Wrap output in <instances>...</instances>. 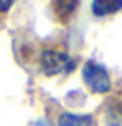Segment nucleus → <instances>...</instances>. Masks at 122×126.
Returning a JSON list of instances; mask_svg holds the SVG:
<instances>
[{"label": "nucleus", "mask_w": 122, "mask_h": 126, "mask_svg": "<svg viewBox=\"0 0 122 126\" xmlns=\"http://www.w3.org/2000/svg\"><path fill=\"white\" fill-rule=\"evenodd\" d=\"M86 85L96 94H106L110 90V73L104 65H100L98 61H87L84 69H81Z\"/></svg>", "instance_id": "f257e3e1"}, {"label": "nucleus", "mask_w": 122, "mask_h": 126, "mask_svg": "<svg viewBox=\"0 0 122 126\" xmlns=\"http://www.w3.org/2000/svg\"><path fill=\"white\" fill-rule=\"evenodd\" d=\"M41 69L45 75H57V73H67L73 69V61L63 51L47 49L41 55Z\"/></svg>", "instance_id": "f03ea898"}, {"label": "nucleus", "mask_w": 122, "mask_h": 126, "mask_svg": "<svg viewBox=\"0 0 122 126\" xmlns=\"http://www.w3.org/2000/svg\"><path fill=\"white\" fill-rule=\"evenodd\" d=\"M120 10H122V0H94L92 2V12L96 16H108V14Z\"/></svg>", "instance_id": "7ed1b4c3"}, {"label": "nucleus", "mask_w": 122, "mask_h": 126, "mask_svg": "<svg viewBox=\"0 0 122 126\" xmlns=\"http://www.w3.org/2000/svg\"><path fill=\"white\" fill-rule=\"evenodd\" d=\"M59 126H94L92 116H81V114H63L59 118Z\"/></svg>", "instance_id": "20e7f679"}, {"label": "nucleus", "mask_w": 122, "mask_h": 126, "mask_svg": "<svg viewBox=\"0 0 122 126\" xmlns=\"http://www.w3.org/2000/svg\"><path fill=\"white\" fill-rule=\"evenodd\" d=\"M77 4H79V0H55V10L59 16L63 18H67L73 14V10L77 8Z\"/></svg>", "instance_id": "39448f33"}, {"label": "nucleus", "mask_w": 122, "mask_h": 126, "mask_svg": "<svg viewBox=\"0 0 122 126\" xmlns=\"http://www.w3.org/2000/svg\"><path fill=\"white\" fill-rule=\"evenodd\" d=\"M16 2V0H0V12H6L10 10V6Z\"/></svg>", "instance_id": "423d86ee"}, {"label": "nucleus", "mask_w": 122, "mask_h": 126, "mask_svg": "<svg viewBox=\"0 0 122 126\" xmlns=\"http://www.w3.org/2000/svg\"><path fill=\"white\" fill-rule=\"evenodd\" d=\"M31 126H51V124H49V120H45V118H41V120H35V122H33Z\"/></svg>", "instance_id": "0eeeda50"}]
</instances>
